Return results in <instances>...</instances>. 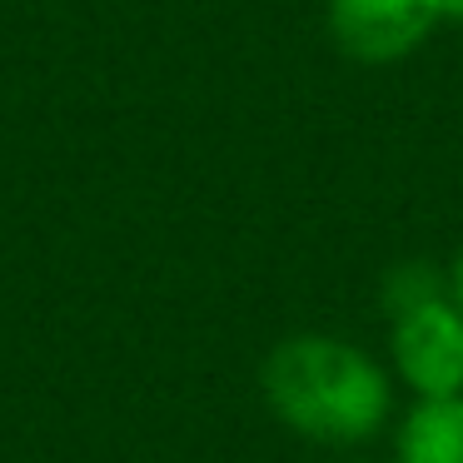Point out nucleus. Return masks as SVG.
<instances>
[{"label":"nucleus","mask_w":463,"mask_h":463,"mask_svg":"<svg viewBox=\"0 0 463 463\" xmlns=\"http://www.w3.org/2000/svg\"><path fill=\"white\" fill-rule=\"evenodd\" d=\"M329 35L349 61H409L443 25V0H329Z\"/></svg>","instance_id":"7ed1b4c3"},{"label":"nucleus","mask_w":463,"mask_h":463,"mask_svg":"<svg viewBox=\"0 0 463 463\" xmlns=\"http://www.w3.org/2000/svg\"><path fill=\"white\" fill-rule=\"evenodd\" d=\"M393 463H463V393L413 399L393 429Z\"/></svg>","instance_id":"20e7f679"},{"label":"nucleus","mask_w":463,"mask_h":463,"mask_svg":"<svg viewBox=\"0 0 463 463\" xmlns=\"http://www.w3.org/2000/svg\"><path fill=\"white\" fill-rule=\"evenodd\" d=\"M389 373L413 399L463 393V309L449 284L389 309Z\"/></svg>","instance_id":"f03ea898"},{"label":"nucleus","mask_w":463,"mask_h":463,"mask_svg":"<svg viewBox=\"0 0 463 463\" xmlns=\"http://www.w3.org/2000/svg\"><path fill=\"white\" fill-rule=\"evenodd\" d=\"M269 413L324 449H354L393 419V373L379 354L339 334H289L260 369Z\"/></svg>","instance_id":"f257e3e1"},{"label":"nucleus","mask_w":463,"mask_h":463,"mask_svg":"<svg viewBox=\"0 0 463 463\" xmlns=\"http://www.w3.org/2000/svg\"><path fill=\"white\" fill-rule=\"evenodd\" d=\"M443 274H449V294H453V304H458V309H463V250L453 254V264H449V269H443Z\"/></svg>","instance_id":"39448f33"}]
</instances>
